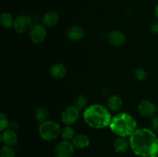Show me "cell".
<instances>
[{"label": "cell", "instance_id": "20", "mask_svg": "<svg viewBox=\"0 0 158 157\" xmlns=\"http://www.w3.org/2000/svg\"><path fill=\"white\" fill-rule=\"evenodd\" d=\"M75 135V131L71 126H67L62 129L61 137L63 140L70 141V140H73Z\"/></svg>", "mask_w": 158, "mask_h": 157}, {"label": "cell", "instance_id": "12", "mask_svg": "<svg viewBox=\"0 0 158 157\" xmlns=\"http://www.w3.org/2000/svg\"><path fill=\"white\" fill-rule=\"evenodd\" d=\"M66 36L72 41H80L84 36V31L80 26H73L68 29L66 32Z\"/></svg>", "mask_w": 158, "mask_h": 157}, {"label": "cell", "instance_id": "1", "mask_svg": "<svg viewBox=\"0 0 158 157\" xmlns=\"http://www.w3.org/2000/svg\"><path fill=\"white\" fill-rule=\"evenodd\" d=\"M130 146L134 153L138 156L150 157L157 155L158 139L150 129H137L130 136Z\"/></svg>", "mask_w": 158, "mask_h": 157}, {"label": "cell", "instance_id": "8", "mask_svg": "<svg viewBox=\"0 0 158 157\" xmlns=\"http://www.w3.org/2000/svg\"><path fill=\"white\" fill-rule=\"evenodd\" d=\"M13 28L18 33H24L32 28V19L27 15H21L14 21Z\"/></svg>", "mask_w": 158, "mask_h": 157}, {"label": "cell", "instance_id": "28", "mask_svg": "<svg viewBox=\"0 0 158 157\" xmlns=\"http://www.w3.org/2000/svg\"><path fill=\"white\" fill-rule=\"evenodd\" d=\"M154 12H155V15L157 16V18H158V4L156 6L155 9H154Z\"/></svg>", "mask_w": 158, "mask_h": 157}, {"label": "cell", "instance_id": "31", "mask_svg": "<svg viewBox=\"0 0 158 157\" xmlns=\"http://www.w3.org/2000/svg\"><path fill=\"white\" fill-rule=\"evenodd\" d=\"M157 156H158V152H157Z\"/></svg>", "mask_w": 158, "mask_h": 157}, {"label": "cell", "instance_id": "6", "mask_svg": "<svg viewBox=\"0 0 158 157\" xmlns=\"http://www.w3.org/2000/svg\"><path fill=\"white\" fill-rule=\"evenodd\" d=\"M79 118H80V110L74 106H68L62 112V122L67 126H71L77 123Z\"/></svg>", "mask_w": 158, "mask_h": 157}, {"label": "cell", "instance_id": "24", "mask_svg": "<svg viewBox=\"0 0 158 157\" xmlns=\"http://www.w3.org/2000/svg\"><path fill=\"white\" fill-rule=\"evenodd\" d=\"M134 75H135V78L139 81H143L148 76L146 71L142 69V68L136 69L135 71H134Z\"/></svg>", "mask_w": 158, "mask_h": 157}, {"label": "cell", "instance_id": "9", "mask_svg": "<svg viewBox=\"0 0 158 157\" xmlns=\"http://www.w3.org/2000/svg\"><path fill=\"white\" fill-rule=\"evenodd\" d=\"M138 112L142 116L146 118H151L155 115L157 112V107L155 105L148 100H143L138 106Z\"/></svg>", "mask_w": 158, "mask_h": 157}, {"label": "cell", "instance_id": "2", "mask_svg": "<svg viewBox=\"0 0 158 157\" xmlns=\"http://www.w3.org/2000/svg\"><path fill=\"white\" fill-rule=\"evenodd\" d=\"M83 119L86 124L94 129H103L110 124V112L101 105H91L85 109Z\"/></svg>", "mask_w": 158, "mask_h": 157}, {"label": "cell", "instance_id": "13", "mask_svg": "<svg viewBox=\"0 0 158 157\" xmlns=\"http://www.w3.org/2000/svg\"><path fill=\"white\" fill-rule=\"evenodd\" d=\"M72 143L73 144L74 147L77 149H86L90 144V141H89V137L85 134H77L73 139Z\"/></svg>", "mask_w": 158, "mask_h": 157}, {"label": "cell", "instance_id": "11", "mask_svg": "<svg viewBox=\"0 0 158 157\" xmlns=\"http://www.w3.org/2000/svg\"><path fill=\"white\" fill-rule=\"evenodd\" d=\"M1 140L6 146H13L18 142V135L15 131L7 129L2 133Z\"/></svg>", "mask_w": 158, "mask_h": 157}, {"label": "cell", "instance_id": "15", "mask_svg": "<svg viewBox=\"0 0 158 157\" xmlns=\"http://www.w3.org/2000/svg\"><path fill=\"white\" fill-rule=\"evenodd\" d=\"M130 142L125 137H118L114 143V148L118 153H124L129 149Z\"/></svg>", "mask_w": 158, "mask_h": 157}, {"label": "cell", "instance_id": "25", "mask_svg": "<svg viewBox=\"0 0 158 157\" xmlns=\"http://www.w3.org/2000/svg\"><path fill=\"white\" fill-rule=\"evenodd\" d=\"M151 32L154 34H158V21L154 22L150 26Z\"/></svg>", "mask_w": 158, "mask_h": 157}, {"label": "cell", "instance_id": "23", "mask_svg": "<svg viewBox=\"0 0 158 157\" xmlns=\"http://www.w3.org/2000/svg\"><path fill=\"white\" fill-rule=\"evenodd\" d=\"M9 125V122L8 118L3 112L0 113V131L3 132L8 129Z\"/></svg>", "mask_w": 158, "mask_h": 157}, {"label": "cell", "instance_id": "19", "mask_svg": "<svg viewBox=\"0 0 158 157\" xmlns=\"http://www.w3.org/2000/svg\"><path fill=\"white\" fill-rule=\"evenodd\" d=\"M14 21H15V19L10 13L3 12L0 15V23L6 29H9V28L12 27L14 25Z\"/></svg>", "mask_w": 158, "mask_h": 157}, {"label": "cell", "instance_id": "30", "mask_svg": "<svg viewBox=\"0 0 158 157\" xmlns=\"http://www.w3.org/2000/svg\"><path fill=\"white\" fill-rule=\"evenodd\" d=\"M157 112H158V107H157Z\"/></svg>", "mask_w": 158, "mask_h": 157}, {"label": "cell", "instance_id": "17", "mask_svg": "<svg viewBox=\"0 0 158 157\" xmlns=\"http://www.w3.org/2000/svg\"><path fill=\"white\" fill-rule=\"evenodd\" d=\"M107 106L113 112H118L123 106V100L119 95H113L108 99Z\"/></svg>", "mask_w": 158, "mask_h": 157}, {"label": "cell", "instance_id": "26", "mask_svg": "<svg viewBox=\"0 0 158 157\" xmlns=\"http://www.w3.org/2000/svg\"><path fill=\"white\" fill-rule=\"evenodd\" d=\"M151 126H152L153 129L156 132H158V116H155L152 119V120H151Z\"/></svg>", "mask_w": 158, "mask_h": 157}, {"label": "cell", "instance_id": "3", "mask_svg": "<svg viewBox=\"0 0 158 157\" xmlns=\"http://www.w3.org/2000/svg\"><path fill=\"white\" fill-rule=\"evenodd\" d=\"M110 128L119 137L131 136L137 130V121L130 114L121 112L112 117Z\"/></svg>", "mask_w": 158, "mask_h": 157}, {"label": "cell", "instance_id": "10", "mask_svg": "<svg viewBox=\"0 0 158 157\" xmlns=\"http://www.w3.org/2000/svg\"><path fill=\"white\" fill-rule=\"evenodd\" d=\"M108 42L113 46L120 47L126 42V37L123 32L120 30H113L108 35Z\"/></svg>", "mask_w": 158, "mask_h": 157}, {"label": "cell", "instance_id": "14", "mask_svg": "<svg viewBox=\"0 0 158 157\" xmlns=\"http://www.w3.org/2000/svg\"><path fill=\"white\" fill-rule=\"evenodd\" d=\"M59 20H60V16L57 12H54V11H49L44 14L42 21L45 26H49V27H53V26H56L57 23L59 22Z\"/></svg>", "mask_w": 158, "mask_h": 157}, {"label": "cell", "instance_id": "5", "mask_svg": "<svg viewBox=\"0 0 158 157\" xmlns=\"http://www.w3.org/2000/svg\"><path fill=\"white\" fill-rule=\"evenodd\" d=\"M75 147L72 142L63 141L60 142L54 149L55 157H72L73 155Z\"/></svg>", "mask_w": 158, "mask_h": 157}, {"label": "cell", "instance_id": "21", "mask_svg": "<svg viewBox=\"0 0 158 157\" xmlns=\"http://www.w3.org/2000/svg\"><path fill=\"white\" fill-rule=\"evenodd\" d=\"M86 105H87V99H86V97L83 95H80L77 97V99L74 101L73 106L80 111L86 108Z\"/></svg>", "mask_w": 158, "mask_h": 157}, {"label": "cell", "instance_id": "18", "mask_svg": "<svg viewBox=\"0 0 158 157\" xmlns=\"http://www.w3.org/2000/svg\"><path fill=\"white\" fill-rule=\"evenodd\" d=\"M49 110L45 106H40V107H38L35 109V118L40 123L47 121L48 118H49Z\"/></svg>", "mask_w": 158, "mask_h": 157}, {"label": "cell", "instance_id": "29", "mask_svg": "<svg viewBox=\"0 0 158 157\" xmlns=\"http://www.w3.org/2000/svg\"><path fill=\"white\" fill-rule=\"evenodd\" d=\"M150 157H158L157 155H152V156H150Z\"/></svg>", "mask_w": 158, "mask_h": 157}, {"label": "cell", "instance_id": "22", "mask_svg": "<svg viewBox=\"0 0 158 157\" xmlns=\"http://www.w3.org/2000/svg\"><path fill=\"white\" fill-rule=\"evenodd\" d=\"M15 150L12 146L5 145L0 150V157H15Z\"/></svg>", "mask_w": 158, "mask_h": 157}, {"label": "cell", "instance_id": "27", "mask_svg": "<svg viewBox=\"0 0 158 157\" xmlns=\"http://www.w3.org/2000/svg\"><path fill=\"white\" fill-rule=\"evenodd\" d=\"M18 126H18V124H17L16 122L13 121V122H12V123H9V127H8V129L15 131V129L18 128Z\"/></svg>", "mask_w": 158, "mask_h": 157}, {"label": "cell", "instance_id": "16", "mask_svg": "<svg viewBox=\"0 0 158 157\" xmlns=\"http://www.w3.org/2000/svg\"><path fill=\"white\" fill-rule=\"evenodd\" d=\"M50 74L53 78L60 79L66 76V69L64 65L61 63H56L50 68Z\"/></svg>", "mask_w": 158, "mask_h": 157}, {"label": "cell", "instance_id": "4", "mask_svg": "<svg viewBox=\"0 0 158 157\" xmlns=\"http://www.w3.org/2000/svg\"><path fill=\"white\" fill-rule=\"evenodd\" d=\"M62 129L60 125L52 120H47L40 123L39 133L45 141H52L61 135Z\"/></svg>", "mask_w": 158, "mask_h": 157}, {"label": "cell", "instance_id": "7", "mask_svg": "<svg viewBox=\"0 0 158 157\" xmlns=\"http://www.w3.org/2000/svg\"><path fill=\"white\" fill-rule=\"evenodd\" d=\"M47 32L46 28L40 24L32 26L29 29V38L35 44H41L46 39Z\"/></svg>", "mask_w": 158, "mask_h": 157}]
</instances>
